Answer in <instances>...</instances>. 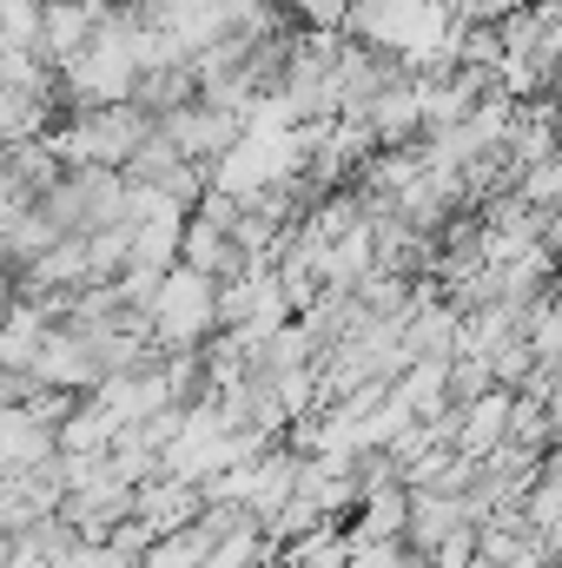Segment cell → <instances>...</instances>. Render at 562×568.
Instances as JSON below:
<instances>
[{"mask_svg": "<svg viewBox=\"0 0 562 568\" xmlns=\"http://www.w3.org/2000/svg\"><path fill=\"white\" fill-rule=\"evenodd\" d=\"M60 113H53V100H40V93H27V87H0V145H33L47 140V126H53Z\"/></svg>", "mask_w": 562, "mask_h": 568, "instance_id": "obj_7", "label": "cell"}, {"mask_svg": "<svg viewBox=\"0 0 562 568\" xmlns=\"http://www.w3.org/2000/svg\"><path fill=\"white\" fill-rule=\"evenodd\" d=\"M192 100H199L192 60H179V67H145L140 80H133V106H140L145 120H165V113H179V106H192Z\"/></svg>", "mask_w": 562, "mask_h": 568, "instance_id": "obj_6", "label": "cell"}, {"mask_svg": "<svg viewBox=\"0 0 562 568\" xmlns=\"http://www.w3.org/2000/svg\"><path fill=\"white\" fill-rule=\"evenodd\" d=\"M145 337H152L159 357L205 351L219 337V284L185 272V265H172L159 278V291H152V304H145Z\"/></svg>", "mask_w": 562, "mask_h": 568, "instance_id": "obj_1", "label": "cell"}, {"mask_svg": "<svg viewBox=\"0 0 562 568\" xmlns=\"http://www.w3.org/2000/svg\"><path fill=\"white\" fill-rule=\"evenodd\" d=\"M87 7H113V0H87Z\"/></svg>", "mask_w": 562, "mask_h": 568, "instance_id": "obj_8", "label": "cell"}, {"mask_svg": "<svg viewBox=\"0 0 562 568\" xmlns=\"http://www.w3.org/2000/svg\"><path fill=\"white\" fill-rule=\"evenodd\" d=\"M33 212H40L60 239L107 232V225L127 219V179L107 172V165H73V172H60V179L33 199Z\"/></svg>", "mask_w": 562, "mask_h": 568, "instance_id": "obj_2", "label": "cell"}, {"mask_svg": "<svg viewBox=\"0 0 562 568\" xmlns=\"http://www.w3.org/2000/svg\"><path fill=\"white\" fill-rule=\"evenodd\" d=\"M152 126H159V140L172 145L185 165H199V172L239 140V120L219 113V106H205V100H192V106H179V113H165V120H152Z\"/></svg>", "mask_w": 562, "mask_h": 568, "instance_id": "obj_3", "label": "cell"}, {"mask_svg": "<svg viewBox=\"0 0 562 568\" xmlns=\"http://www.w3.org/2000/svg\"><path fill=\"white\" fill-rule=\"evenodd\" d=\"M510 410H516V397H510V390H483V397L456 404L450 449H456V456H470V463H483L490 449H503V436H510Z\"/></svg>", "mask_w": 562, "mask_h": 568, "instance_id": "obj_5", "label": "cell"}, {"mask_svg": "<svg viewBox=\"0 0 562 568\" xmlns=\"http://www.w3.org/2000/svg\"><path fill=\"white\" fill-rule=\"evenodd\" d=\"M100 20H107V7H87V0H40V40H33V53L60 73L67 60H80V53L93 47Z\"/></svg>", "mask_w": 562, "mask_h": 568, "instance_id": "obj_4", "label": "cell"}]
</instances>
